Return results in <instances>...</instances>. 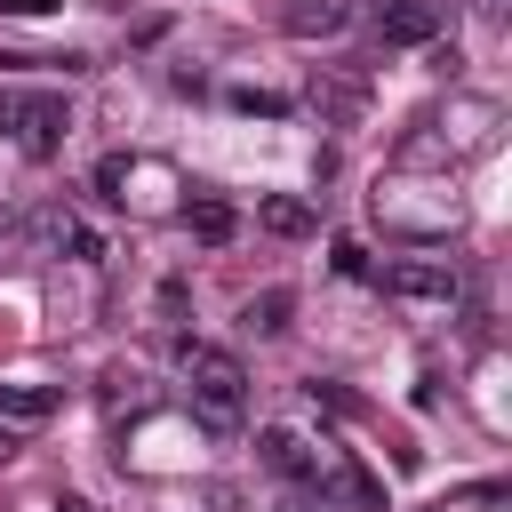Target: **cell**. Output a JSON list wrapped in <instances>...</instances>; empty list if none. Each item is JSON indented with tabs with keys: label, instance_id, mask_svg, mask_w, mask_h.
<instances>
[{
	"label": "cell",
	"instance_id": "6da1fadb",
	"mask_svg": "<svg viewBox=\"0 0 512 512\" xmlns=\"http://www.w3.org/2000/svg\"><path fill=\"white\" fill-rule=\"evenodd\" d=\"M184 392H192V416L208 432H240V416H248V368H240V352L184 344Z\"/></svg>",
	"mask_w": 512,
	"mask_h": 512
},
{
	"label": "cell",
	"instance_id": "7a4b0ae2",
	"mask_svg": "<svg viewBox=\"0 0 512 512\" xmlns=\"http://www.w3.org/2000/svg\"><path fill=\"white\" fill-rule=\"evenodd\" d=\"M0 136H8L24 160H56L64 136H72L64 88H0Z\"/></svg>",
	"mask_w": 512,
	"mask_h": 512
},
{
	"label": "cell",
	"instance_id": "3957f363",
	"mask_svg": "<svg viewBox=\"0 0 512 512\" xmlns=\"http://www.w3.org/2000/svg\"><path fill=\"white\" fill-rule=\"evenodd\" d=\"M464 280H456V264H440V256H400V264H384V296H400V304H448Z\"/></svg>",
	"mask_w": 512,
	"mask_h": 512
},
{
	"label": "cell",
	"instance_id": "277c9868",
	"mask_svg": "<svg viewBox=\"0 0 512 512\" xmlns=\"http://www.w3.org/2000/svg\"><path fill=\"white\" fill-rule=\"evenodd\" d=\"M256 456H264L280 480H296V488H320V480H328L320 448H312L304 432H288V424H264V432H256Z\"/></svg>",
	"mask_w": 512,
	"mask_h": 512
},
{
	"label": "cell",
	"instance_id": "5b68a950",
	"mask_svg": "<svg viewBox=\"0 0 512 512\" xmlns=\"http://www.w3.org/2000/svg\"><path fill=\"white\" fill-rule=\"evenodd\" d=\"M16 232H24V240H40V248H56V256L72 248L80 264H96V256H104V240H96L72 208H32V216H16Z\"/></svg>",
	"mask_w": 512,
	"mask_h": 512
},
{
	"label": "cell",
	"instance_id": "8992f818",
	"mask_svg": "<svg viewBox=\"0 0 512 512\" xmlns=\"http://www.w3.org/2000/svg\"><path fill=\"white\" fill-rule=\"evenodd\" d=\"M376 40H384V48H424V40H440V0H376Z\"/></svg>",
	"mask_w": 512,
	"mask_h": 512
},
{
	"label": "cell",
	"instance_id": "52a82bcc",
	"mask_svg": "<svg viewBox=\"0 0 512 512\" xmlns=\"http://www.w3.org/2000/svg\"><path fill=\"white\" fill-rule=\"evenodd\" d=\"M312 112H320L328 128H352V120L368 112V88L344 80V72H320V80H312Z\"/></svg>",
	"mask_w": 512,
	"mask_h": 512
},
{
	"label": "cell",
	"instance_id": "ba28073f",
	"mask_svg": "<svg viewBox=\"0 0 512 512\" xmlns=\"http://www.w3.org/2000/svg\"><path fill=\"white\" fill-rule=\"evenodd\" d=\"M256 224H264L272 240H312L320 216H312V200H296V192H264V200H256Z\"/></svg>",
	"mask_w": 512,
	"mask_h": 512
},
{
	"label": "cell",
	"instance_id": "9c48e42d",
	"mask_svg": "<svg viewBox=\"0 0 512 512\" xmlns=\"http://www.w3.org/2000/svg\"><path fill=\"white\" fill-rule=\"evenodd\" d=\"M288 312H296L288 288H256V296L240 304V328H248V336H288Z\"/></svg>",
	"mask_w": 512,
	"mask_h": 512
},
{
	"label": "cell",
	"instance_id": "30bf717a",
	"mask_svg": "<svg viewBox=\"0 0 512 512\" xmlns=\"http://www.w3.org/2000/svg\"><path fill=\"white\" fill-rule=\"evenodd\" d=\"M56 416V384H0V424H48Z\"/></svg>",
	"mask_w": 512,
	"mask_h": 512
},
{
	"label": "cell",
	"instance_id": "8fae6325",
	"mask_svg": "<svg viewBox=\"0 0 512 512\" xmlns=\"http://www.w3.org/2000/svg\"><path fill=\"white\" fill-rule=\"evenodd\" d=\"M184 232L208 240V248H224L240 232V216H232V200H184Z\"/></svg>",
	"mask_w": 512,
	"mask_h": 512
},
{
	"label": "cell",
	"instance_id": "7c38bea8",
	"mask_svg": "<svg viewBox=\"0 0 512 512\" xmlns=\"http://www.w3.org/2000/svg\"><path fill=\"white\" fill-rule=\"evenodd\" d=\"M344 24H352L344 0H304V8H288V32H304V40H312V32L328 40V32H344Z\"/></svg>",
	"mask_w": 512,
	"mask_h": 512
},
{
	"label": "cell",
	"instance_id": "4fadbf2b",
	"mask_svg": "<svg viewBox=\"0 0 512 512\" xmlns=\"http://www.w3.org/2000/svg\"><path fill=\"white\" fill-rule=\"evenodd\" d=\"M232 112H264V120H280L288 96H272V88H232Z\"/></svg>",
	"mask_w": 512,
	"mask_h": 512
},
{
	"label": "cell",
	"instance_id": "5bb4252c",
	"mask_svg": "<svg viewBox=\"0 0 512 512\" xmlns=\"http://www.w3.org/2000/svg\"><path fill=\"white\" fill-rule=\"evenodd\" d=\"M120 184H128V160H120V152H104V160H96V192H104V200H128Z\"/></svg>",
	"mask_w": 512,
	"mask_h": 512
},
{
	"label": "cell",
	"instance_id": "9a60e30c",
	"mask_svg": "<svg viewBox=\"0 0 512 512\" xmlns=\"http://www.w3.org/2000/svg\"><path fill=\"white\" fill-rule=\"evenodd\" d=\"M336 272H344V280H368V256H360V240H336Z\"/></svg>",
	"mask_w": 512,
	"mask_h": 512
},
{
	"label": "cell",
	"instance_id": "2e32d148",
	"mask_svg": "<svg viewBox=\"0 0 512 512\" xmlns=\"http://www.w3.org/2000/svg\"><path fill=\"white\" fill-rule=\"evenodd\" d=\"M312 400H328V408H336V416H360V400H352V392H344V384H320V376H312Z\"/></svg>",
	"mask_w": 512,
	"mask_h": 512
},
{
	"label": "cell",
	"instance_id": "e0dca14e",
	"mask_svg": "<svg viewBox=\"0 0 512 512\" xmlns=\"http://www.w3.org/2000/svg\"><path fill=\"white\" fill-rule=\"evenodd\" d=\"M56 0H0V16H48Z\"/></svg>",
	"mask_w": 512,
	"mask_h": 512
},
{
	"label": "cell",
	"instance_id": "ac0fdd59",
	"mask_svg": "<svg viewBox=\"0 0 512 512\" xmlns=\"http://www.w3.org/2000/svg\"><path fill=\"white\" fill-rule=\"evenodd\" d=\"M272 512H320V496H304V488H296V496H280Z\"/></svg>",
	"mask_w": 512,
	"mask_h": 512
},
{
	"label": "cell",
	"instance_id": "d6986e66",
	"mask_svg": "<svg viewBox=\"0 0 512 512\" xmlns=\"http://www.w3.org/2000/svg\"><path fill=\"white\" fill-rule=\"evenodd\" d=\"M16 448H24V440H16V424H0V464H8Z\"/></svg>",
	"mask_w": 512,
	"mask_h": 512
},
{
	"label": "cell",
	"instance_id": "ffe728a7",
	"mask_svg": "<svg viewBox=\"0 0 512 512\" xmlns=\"http://www.w3.org/2000/svg\"><path fill=\"white\" fill-rule=\"evenodd\" d=\"M56 512H88V504H80V496H64V504H56Z\"/></svg>",
	"mask_w": 512,
	"mask_h": 512
}]
</instances>
